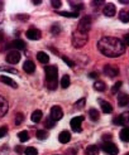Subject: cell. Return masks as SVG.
<instances>
[{
	"label": "cell",
	"instance_id": "cell-1",
	"mask_svg": "<svg viewBox=\"0 0 129 155\" xmlns=\"http://www.w3.org/2000/svg\"><path fill=\"white\" fill-rule=\"evenodd\" d=\"M97 49L105 57L115 58L125 53V44L115 37H103L97 42Z\"/></svg>",
	"mask_w": 129,
	"mask_h": 155
},
{
	"label": "cell",
	"instance_id": "cell-2",
	"mask_svg": "<svg viewBox=\"0 0 129 155\" xmlns=\"http://www.w3.org/2000/svg\"><path fill=\"white\" fill-rule=\"evenodd\" d=\"M46 72V81H47V87L53 91L57 87V76H58V71L56 66H48L44 68Z\"/></svg>",
	"mask_w": 129,
	"mask_h": 155
},
{
	"label": "cell",
	"instance_id": "cell-3",
	"mask_svg": "<svg viewBox=\"0 0 129 155\" xmlns=\"http://www.w3.org/2000/svg\"><path fill=\"white\" fill-rule=\"evenodd\" d=\"M87 42V34L80 33L77 29L72 33V45L75 48H82Z\"/></svg>",
	"mask_w": 129,
	"mask_h": 155
},
{
	"label": "cell",
	"instance_id": "cell-4",
	"mask_svg": "<svg viewBox=\"0 0 129 155\" xmlns=\"http://www.w3.org/2000/svg\"><path fill=\"white\" fill-rule=\"evenodd\" d=\"M90 29H91V18L89 15H85V17L81 18V20L79 21L77 30L82 34H87V32Z\"/></svg>",
	"mask_w": 129,
	"mask_h": 155
},
{
	"label": "cell",
	"instance_id": "cell-5",
	"mask_svg": "<svg viewBox=\"0 0 129 155\" xmlns=\"http://www.w3.org/2000/svg\"><path fill=\"white\" fill-rule=\"evenodd\" d=\"M128 122H129V111L123 112L121 115H119L118 117H115V119L113 120V124H114V125H121V126H125Z\"/></svg>",
	"mask_w": 129,
	"mask_h": 155
},
{
	"label": "cell",
	"instance_id": "cell-6",
	"mask_svg": "<svg viewBox=\"0 0 129 155\" xmlns=\"http://www.w3.org/2000/svg\"><path fill=\"white\" fill-rule=\"evenodd\" d=\"M103 149L105 153H108L109 155H117L119 153V149L115 144H113L110 141H106L104 145H103Z\"/></svg>",
	"mask_w": 129,
	"mask_h": 155
},
{
	"label": "cell",
	"instance_id": "cell-7",
	"mask_svg": "<svg viewBox=\"0 0 129 155\" xmlns=\"http://www.w3.org/2000/svg\"><path fill=\"white\" fill-rule=\"evenodd\" d=\"M103 13H104L105 17L111 18V17H114V15H115V13H117V6L114 5L113 3L105 4V5H104V9H103Z\"/></svg>",
	"mask_w": 129,
	"mask_h": 155
},
{
	"label": "cell",
	"instance_id": "cell-8",
	"mask_svg": "<svg viewBox=\"0 0 129 155\" xmlns=\"http://www.w3.org/2000/svg\"><path fill=\"white\" fill-rule=\"evenodd\" d=\"M82 121H83L82 116H76V117H73L70 121V125H71L72 130L76 131V133H81V124H82Z\"/></svg>",
	"mask_w": 129,
	"mask_h": 155
},
{
	"label": "cell",
	"instance_id": "cell-9",
	"mask_svg": "<svg viewBox=\"0 0 129 155\" xmlns=\"http://www.w3.org/2000/svg\"><path fill=\"white\" fill-rule=\"evenodd\" d=\"M6 61L9 64H17L20 61V53L18 51H12L10 53H8L6 56Z\"/></svg>",
	"mask_w": 129,
	"mask_h": 155
},
{
	"label": "cell",
	"instance_id": "cell-10",
	"mask_svg": "<svg viewBox=\"0 0 129 155\" xmlns=\"http://www.w3.org/2000/svg\"><path fill=\"white\" fill-rule=\"evenodd\" d=\"M27 38L30 41H38L41 38V30H38L37 28H29L25 33Z\"/></svg>",
	"mask_w": 129,
	"mask_h": 155
},
{
	"label": "cell",
	"instance_id": "cell-11",
	"mask_svg": "<svg viewBox=\"0 0 129 155\" xmlns=\"http://www.w3.org/2000/svg\"><path fill=\"white\" fill-rule=\"evenodd\" d=\"M62 116H63V111H62V108H61L59 106H53L51 108V117L55 121L61 120L62 119Z\"/></svg>",
	"mask_w": 129,
	"mask_h": 155
},
{
	"label": "cell",
	"instance_id": "cell-12",
	"mask_svg": "<svg viewBox=\"0 0 129 155\" xmlns=\"http://www.w3.org/2000/svg\"><path fill=\"white\" fill-rule=\"evenodd\" d=\"M104 73L106 76H109V77H115V76H118L119 71H118V67H114V66L108 64V66L104 67Z\"/></svg>",
	"mask_w": 129,
	"mask_h": 155
},
{
	"label": "cell",
	"instance_id": "cell-13",
	"mask_svg": "<svg viewBox=\"0 0 129 155\" xmlns=\"http://www.w3.org/2000/svg\"><path fill=\"white\" fill-rule=\"evenodd\" d=\"M8 108H9L8 101H6V100L3 96H0V117H3V116L8 112Z\"/></svg>",
	"mask_w": 129,
	"mask_h": 155
},
{
	"label": "cell",
	"instance_id": "cell-14",
	"mask_svg": "<svg viewBox=\"0 0 129 155\" xmlns=\"http://www.w3.org/2000/svg\"><path fill=\"white\" fill-rule=\"evenodd\" d=\"M118 105L121 106V107H124V106H128L129 105V95L128 94H120L118 96Z\"/></svg>",
	"mask_w": 129,
	"mask_h": 155
},
{
	"label": "cell",
	"instance_id": "cell-15",
	"mask_svg": "<svg viewBox=\"0 0 129 155\" xmlns=\"http://www.w3.org/2000/svg\"><path fill=\"white\" fill-rule=\"evenodd\" d=\"M23 69L27 72V73H33L36 71V66H34V62L33 61H25L24 64H23Z\"/></svg>",
	"mask_w": 129,
	"mask_h": 155
},
{
	"label": "cell",
	"instance_id": "cell-16",
	"mask_svg": "<svg viewBox=\"0 0 129 155\" xmlns=\"http://www.w3.org/2000/svg\"><path fill=\"white\" fill-rule=\"evenodd\" d=\"M99 104H100V107H101V110H103V112H105V114H110L111 111H113V107H111V105L109 104V102H106V101H104V100H99Z\"/></svg>",
	"mask_w": 129,
	"mask_h": 155
},
{
	"label": "cell",
	"instance_id": "cell-17",
	"mask_svg": "<svg viewBox=\"0 0 129 155\" xmlns=\"http://www.w3.org/2000/svg\"><path fill=\"white\" fill-rule=\"evenodd\" d=\"M58 140H59V143H62V144H66V143H68L71 140V134L68 133V131H62L59 135H58Z\"/></svg>",
	"mask_w": 129,
	"mask_h": 155
},
{
	"label": "cell",
	"instance_id": "cell-18",
	"mask_svg": "<svg viewBox=\"0 0 129 155\" xmlns=\"http://www.w3.org/2000/svg\"><path fill=\"white\" fill-rule=\"evenodd\" d=\"M0 81H2L4 84H8V86H10L13 88H17L18 87L17 82H14L12 78H9V77H6V76H0Z\"/></svg>",
	"mask_w": 129,
	"mask_h": 155
},
{
	"label": "cell",
	"instance_id": "cell-19",
	"mask_svg": "<svg viewBox=\"0 0 129 155\" xmlns=\"http://www.w3.org/2000/svg\"><path fill=\"white\" fill-rule=\"evenodd\" d=\"M119 137L121 141H125V143H129V127H124L120 130L119 133Z\"/></svg>",
	"mask_w": 129,
	"mask_h": 155
},
{
	"label": "cell",
	"instance_id": "cell-20",
	"mask_svg": "<svg viewBox=\"0 0 129 155\" xmlns=\"http://www.w3.org/2000/svg\"><path fill=\"white\" fill-rule=\"evenodd\" d=\"M86 155H99V146L97 145H89L86 148Z\"/></svg>",
	"mask_w": 129,
	"mask_h": 155
},
{
	"label": "cell",
	"instance_id": "cell-21",
	"mask_svg": "<svg viewBox=\"0 0 129 155\" xmlns=\"http://www.w3.org/2000/svg\"><path fill=\"white\" fill-rule=\"evenodd\" d=\"M42 117H43V112L41 110H36L32 114V116H30V119H32L33 122H39L42 120Z\"/></svg>",
	"mask_w": 129,
	"mask_h": 155
},
{
	"label": "cell",
	"instance_id": "cell-22",
	"mask_svg": "<svg viewBox=\"0 0 129 155\" xmlns=\"http://www.w3.org/2000/svg\"><path fill=\"white\" fill-rule=\"evenodd\" d=\"M37 59L41 62V63H48L49 62V57H48V54L47 53H44V52H39L37 54Z\"/></svg>",
	"mask_w": 129,
	"mask_h": 155
},
{
	"label": "cell",
	"instance_id": "cell-23",
	"mask_svg": "<svg viewBox=\"0 0 129 155\" xmlns=\"http://www.w3.org/2000/svg\"><path fill=\"white\" fill-rule=\"evenodd\" d=\"M94 88H95L96 91H99V92H104V91L106 90V84H105L103 81H96V82L94 83Z\"/></svg>",
	"mask_w": 129,
	"mask_h": 155
},
{
	"label": "cell",
	"instance_id": "cell-24",
	"mask_svg": "<svg viewBox=\"0 0 129 155\" xmlns=\"http://www.w3.org/2000/svg\"><path fill=\"white\" fill-rule=\"evenodd\" d=\"M89 115H90V119L93 121H97L99 119H100V114H99V111L96 110V108H91V110L89 111Z\"/></svg>",
	"mask_w": 129,
	"mask_h": 155
},
{
	"label": "cell",
	"instance_id": "cell-25",
	"mask_svg": "<svg viewBox=\"0 0 129 155\" xmlns=\"http://www.w3.org/2000/svg\"><path fill=\"white\" fill-rule=\"evenodd\" d=\"M119 19L123 23H129V12L128 10H121L119 13Z\"/></svg>",
	"mask_w": 129,
	"mask_h": 155
},
{
	"label": "cell",
	"instance_id": "cell-26",
	"mask_svg": "<svg viewBox=\"0 0 129 155\" xmlns=\"http://www.w3.org/2000/svg\"><path fill=\"white\" fill-rule=\"evenodd\" d=\"M68 86H70V77H68L67 74H65L62 78H61V87H62V88H67Z\"/></svg>",
	"mask_w": 129,
	"mask_h": 155
},
{
	"label": "cell",
	"instance_id": "cell-27",
	"mask_svg": "<svg viewBox=\"0 0 129 155\" xmlns=\"http://www.w3.org/2000/svg\"><path fill=\"white\" fill-rule=\"evenodd\" d=\"M55 125H56V121L53 120V119L51 117V116H49V117H47V119L44 120V126L47 127V129H52V127L55 126Z\"/></svg>",
	"mask_w": 129,
	"mask_h": 155
},
{
	"label": "cell",
	"instance_id": "cell-28",
	"mask_svg": "<svg viewBox=\"0 0 129 155\" xmlns=\"http://www.w3.org/2000/svg\"><path fill=\"white\" fill-rule=\"evenodd\" d=\"M13 45H14V48H17V49H23V48L25 47V43H24V41L17 39V41H14Z\"/></svg>",
	"mask_w": 129,
	"mask_h": 155
},
{
	"label": "cell",
	"instance_id": "cell-29",
	"mask_svg": "<svg viewBox=\"0 0 129 155\" xmlns=\"http://www.w3.org/2000/svg\"><path fill=\"white\" fill-rule=\"evenodd\" d=\"M14 121H15V125H17V126H19L20 125V124L23 122V121H24V115H23V114H17V115H15V119H14Z\"/></svg>",
	"mask_w": 129,
	"mask_h": 155
},
{
	"label": "cell",
	"instance_id": "cell-30",
	"mask_svg": "<svg viewBox=\"0 0 129 155\" xmlns=\"http://www.w3.org/2000/svg\"><path fill=\"white\" fill-rule=\"evenodd\" d=\"M58 14H59V15H62V17H68V18H76V17H79V13H76V12H72V13H68V12H59Z\"/></svg>",
	"mask_w": 129,
	"mask_h": 155
},
{
	"label": "cell",
	"instance_id": "cell-31",
	"mask_svg": "<svg viewBox=\"0 0 129 155\" xmlns=\"http://www.w3.org/2000/svg\"><path fill=\"white\" fill-rule=\"evenodd\" d=\"M18 137L20 141H28L29 139V134L27 133V131H20V133L18 134Z\"/></svg>",
	"mask_w": 129,
	"mask_h": 155
},
{
	"label": "cell",
	"instance_id": "cell-32",
	"mask_svg": "<svg viewBox=\"0 0 129 155\" xmlns=\"http://www.w3.org/2000/svg\"><path fill=\"white\" fill-rule=\"evenodd\" d=\"M25 155H38V150L36 148H33V146H29V148H27L24 150Z\"/></svg>",
	"mask_w": 129,
	"mask_h": 155
},
{
	"label": "cell",
	"instance_id": "cell-33",
	"mask_svg": "<svg viewBox=\"0 0 129 155\" xmlns=\"http://www.w3.org/2000/svg\"><path fill=\"white\" fill-rule=\"evenodd\" d=\"M120 87H121V82H120V81H118V82H117V83H115V84H114V86L111 87V94H113V95L118 94Z\"/></svg>",
	"mask_w": 129,
	"mask_h": 155
},
{
	"label": "cell",
	"instance_id": "cell-34",
	"mask_svg": "<svg viewBox=\"0 0 129 155\" xmlns=\"http://www.w3.org/2000/svg\"><path fill=\"white\" fill-rule=\"evenodd\" d=\"M36 135H37V137L39 139V140H44V139L47 137V133H46L44 130H38Z\"/></svg>",
	"mask_w": 129,
	"mask_h": 155
},
{
	"label": "cell",
	"instance_id": "cell-35",
	"mask_svg": "<svg viewBox=\"0 0 129 155\" xmlns=\"http://www.w3.org/2000/svg\"><path fill=\"white\" fill-rule=\"evenodd\" d=\"M0 71H4V72H9V73H17V69L10 68L8 66H0Z\"/></svg>",
	"mask_w": 129,
	"mask_h": 155
},
{
	"label": "cell",
	"instance_id": "cell-36",
	"mask_svg": "<svg viewBox=\"0 0 129 155\" xmlns=\"http://www.w3.org/2000/svg\"><path fill=\"white\" fill-rule=\"evenodd\" d=\"M51 4H52V6H53V8H56V9H59L61 5H62V3H61L59 0H52Z\"/></svg>",
	"mask_w": 129,
	"mask_h": 155
},
{
	"label": "cell",
	"instance_id": "cell-37",
	"mask_svg": "<svg viewBox=\"0 0 129 155\" xmlns=\"http://www.w3.org/2000/svg\"><path fill=\"white\" fill-rule=\"evenodd\" d=\"M8 133V127L6 126H2L0 127V137H4Z\"/></svg>",
	"mask_w": 129,
	"mask_h": 155
},
{
	"label": "cell",
	"instance_id": "cell-38",
	"mask_svg": "<svg viewBox=\"0 0 129 155\" xmlns=\"http://www.w3.org/2000/svg\"><path fill=\"white\" fill-rule=\"evenodd\" d=\"M51 29H52V33H53V34H58V33H59V30H61V28H59L57 24H56V25H53Z\"/></svg>",
	"mask_w": 129,
	"mask_h": 155
},
{
	"label": "cell",
	"instance_id": "cell-39",
	"mask_svg": "<svg viewBox=\"0 0 129 155\" xmlns=\"http://www.w3.org/2000/svg\"><path fill=\"white\" fill-rule=\"evenodd\" d=\"M62 59H63V61H65L66 63H67L68 66H70V67H73V64H75V63H73V62H72L70 58H67V57H62Z\"/></svg>",
	"mask_w": 129,
	"mask_h": 155
},
{
	"label": "cell",
	"instance_id": "cell-40",
	"mask_svg": "<svg viewBox=\"0 0 129 155\" xmlns=\"http://www.w3.org/2000/svg\"><path fill=\"white\" fill-rule=\"evenodd\" d=\"M123 43L127 44V45H129V34H125L123 37Z\"/></svg>",
	"mask_w": 129,
	"mask_h": 155
},
{
	"label": "cell",
	"instance_id": "cell-41",
	"mask_svg": "<svg viewBox=\"0 0 129 155\" xmlns=\"http://www.w3.org/2000/svg\"><path fill=\"white\" fill-rule=\"evenodd\" d=\"M83 104H85V98H81V100H79V102L76 104V107H81Z\"/></svg>",
	"mask_w": 129,
	"mask_h": 155
},
{
	"label": "cell",
	"instance_id": "cell-42",
	"mask_svg": "<svg viewBox=\"0 0 129 155\" xmlns=\"http://www.w3.org/2000/svg\"><path fill=\"white\" fill-rule=\"evenodd\" d=\"M17 18H19V19H23L22 21H25V20H27V19L29 18V17H28V15H18Z\"/></svg>",
	"mask_w": 129,
	"mask_h": 155
},
{
	"label": "cell",
	"instance_id": "cell-43",
	"mask_svg": "<svg viewBox=\"0 0 129 155\" xmlns=\"http://www.w3.org/2000/svg\"><path fill=\"white\" fill-rule=\"evenodd\" d=\"M67 155H76V151H73L72 149H68L67 150Z\"/></svg>",
	"mask_w": 129,
	"mask_h": 155
},
{
	"label": "cell",
	"instance_id": "cell-44",
	"mask_svg": "<svg viewBox=\"0 0 129 155\" xmlns=\"http://www.w3.org/2000/svg\"><path fill=\"white\" fill-rule=\"evenodd\" d=\"M89 77H91V78H97V73H90Z\"/></svg>",
	"mask_w": 129,
	"mask_h": 155
},
{
	"label": "cell",
	"instance_id": "cell-45",
	"mask_svg": "<svg viewBox=\"0 0 129 155\" xmlns=\"http://www.w3.org/2000/svg\"><path fill=\"white\" fill-rule=\"evenodd\" d=\"M103 4V2H94L93 3V5H101Z\"/></svg>",
	"mask_w": 129,
	"mask_h": 155
},
{
	"label": "cell",
	"instance_id": "cell-46",
	"mask_svg": "<svg viewBox=\"0 0 129 155\" xmlns=\"http://www.w3.org/2000/svg\"><path fill=\"white\" fill-rule=\"evenodd\" d=\"M121 4H129V0H120Z\"/></svg>",
	"mask_w": 129,
	"mask_h": 155
},
{
	"label": "cell",
	"instance_id": "cell-47",
	"mask_svg": "<svg viewBox=\"0 0 129 155\" xmlns=\"http://www.w3.org/2000/svg\"><path fill=\"white\" fill-rule=\"evenodd\" d=\"M32 3H33V4H37V5H38V4H41V0H36V2H34V0H33V2H32Z\"/></svg>",
	"mask_w": 129,
	"mask_h": 155
},
{
	"label": "cell",
	"instance_id": "cell-48",
	"mask_svg": "<svg viewBox=\"0 0 129 155\" xmlns=\"http://www.w3.org/2000/svg\"><path fill=\"white\" fill-rule=\"evenodd\" d=\"M17 151H18V153H19V154H20V153H22V148H20V146H18V148H17Z\"/></svg>",
	"mask_w": 129,
	"mask_h": 155
},
{
	"label": "cell",
	"instance_id": "cell-49",
	"mask_svg": "<svg viewBox=\"0 0 129 155\" xmlns=\"http://www.w3.org/2000/svg\"><path fill=\"white\" fill-rule=\"evenodd\" d=\"M3 5H4V4H3V2H0V10L3 9Z\"/></svg>",
	"mask_w": 129,
	"mask_h": 155
},
{
	"label": "cell",
	"instance_id": "cell-50",
	"mask_svg": "<svg viewBox=\"0 0 129 155\" xmlns=\"http://www.w3.org/2000/svg\"><path fill=\"white\" fill-rule=\"evenodd\" d=\"M2 21H3V17H2V15H0V24H2Z\"/></svg>",
	"mask_w": 129,
	"mask_h": 155
},
{
	"label": "cell",
	"instance_id": "cell-51",
	"mask_svg": "<svg viewBox=\"0 0 129 155\" xmlns=\"http://www.w3.org/2000/svg\"><path fill=\"white\" fill-rule=\"evenodd\" d=\"M127 155H129V154H127Z\"/></svg>",
	"mask_w": 129,
	"mask_h": 155
}]
</instances>
